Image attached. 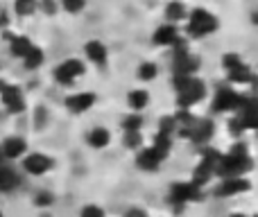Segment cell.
I'll return each instance as SVG.
<instances>
[{
    "mask_svg": "<svg viewBox=\"0 0 258 217\" xmlns=\"http://www.w3.org/2000/svg\"><path fill=\"white\" fill-rule=\"evenodd\" d=\"M220 27V21L215 14H211L209 9L204 7H195L188 12L186 18V34L192 36V39H204V36L213 34Z\"/></svg>",
    "mask_w": 258,
    "mask_h": 217,
    "instance_id": "6da1fadb",
    "label": "cell"
},
{
    "mask_svg": "<svg viewBox=\"0 0 258 217\" xmlns=\"http://www.w3.org/2000/svg\"><path fill=\"white\" fill-rule=\"evenodd\" d=\"M86 73V63L82 59H66L61 61L57 68H54V82L61 86H73L82 75Z\"/></svg>",
    "mask_w": 258,
    "mask_h": 217,
    "instance_id": "7a4b0ae2",
    "label": "cell"
},
{
    "mask_svg": "<svg viewBox=\"0 0 258 217\" xmlns=\"http://www.w3.org/2000/svg\"><path fill=\"white\" fill-rule=\"evenodd\" d=\"M54 168V159L48 154H41V152H34V154H25L23 156V170L32 177H43L50 170Z\"/></svg>",
    "mask_w": 258,
    "mask_h": 217,
    "instance_id": "3957f363",
    "label": "cell"
},
{
    "mask_svg": "<svg viewBox=\"0 0 258 217\" xmlns=\"http://www.w3.org/2000/svg\"><path fill=\"white\" fill-rule=\"evenodd\" d=\"M95 102H98V95L91 93V91H80V93H73L66 98V109L71 111V113L80 115V113H86V111H91L95 107Z\"/></svg>",
    "mask_w": 258,
    "mask_h": 217,
    "instance_id": "277c9868",
    "label": "cell"
},
{
    "mask_svg": "<svg viewBox=\"0 0 258 217\" xmlns=\"http://www.w3.org/2000/svg\"><path fill=\"white\" fill-rule=\"evenodd\" d=\"M179 41H181L179 39V30H177V25H172V23L159 25L154 30V34H152V43H154L156 48H174Z\"/></svg>",
    "mask_w": 258,
    "mask_h": 217,
    "instance_id": "5b68a950",
    "label": "cell"
},
{
    "mask_svg": "<svg viewBox=\"0 0 258 217\" xmlns=\"http://www.w3.org/2000/svg\"><path fill=\"white\" fill-rule=\"evenodd\" d=\"M163 159H165V154L161 150H156L154 145H152V147H143V150H138L136 165L141 170H145V172H154V170L161 168Z\"/></svg>",
    "mask_w": 258,
    "mask_h": 217,
    "instance_id": "8992f818",
    "label": "cell"
},
{
    "mask_svg": "<svg viewBox=\"0 0 258 217\" xmlns=\"http://www.w3.org/2000/svg\"><path fill=\"white\" fill-rule=\"evenodd\" d=\"M0 98H3L9 113H23L25 111V98H23V93L16 86H9L5 82H0Z\"/></svg>",
    "mask_w": 258,
    "mask_h": 217,
    "instance_id": "52a82bcc",
    "label": "cell"
},
{
    "mask_svg": "<svg viewBox=\"0 0 258 217\" xmlns=\"http://www.w3.org/2000/svg\"><path fill=\"white\" fill-rule=\"evenodd\" d=\"M0 152H3V159H7V161L23 159L27 152V142H25V138H21V136H9L3 140Z\"/></svg>",
    "mask_w": 258,
    "mask_h": 217,
    "instance_id": "ba28073f",
    "label": "cell"
},
{
    "mask_svg": "<svg viewBox=\"0 0 258 217\" xmlns=\"http://www.w3.org/2000/svg\"><path fill=\"white\" fill-rule=\"evenodd\" d=\"M84 57L89 59L91 63L102 68V66H107V61H109V48L100 39H93L84 45Z\"/></svg>",
    "mask_w": 258,
    "mask_h": 217,
    "instance_id": "9c48e42d",
    "label": "cell"
},
{
    "mask_svg": "<svg viewBox=\"0 0 258 217\" xmlns=\"http://www.w3.org/2000/svg\"><path fill=\"white\" fill-rule=\"evenodd\" d=\"M249 190V181L242 177H227L220 181L218 190L215 195L218 197H231V195H238V192H247Z\"/></svg>",
    "mask_w": 258,
    "mask_h": 217,
    "instance_id": "30bf717a",
    "label": "cell"
},
{
    "mask_svg": "<svg viewBox=\"0 0 258 217\" xmlns=\"http://www.w3.org/2000/svg\"><path fill=\"white\" fill-rule=\"evenodd\" d=\"M242 102H245V100H242L236 91L220 89L218 91V98H215V102H213V107L218 111H233V109H240Z\"/></svg>",
    "mask_w": 258,
    "mask_h": 217,
    "instance_id": "8fae6325",
    "label": "cell"
},
{
    "mask_svg": "<svg viewBox=\"0 0 258 217\" xmlns=\"http://www.w3.org/2000/svg\"><path fill=\"white\" fill-rule=\"evenodd\" d=\"M86 145L91 150H107L111 145V131L107 127H93L86 133Z\"/></svg>",
    "mask_w": 258,
    "mask_h": 217,
    "instance_id": "7c38bea8",
    "label": "cell"
},
{
    "mask_svg": "<svg viewBox=\"0 0 258 217\" xmlns=\"http://www.w3.org/2000/svg\"><path fill=\"white\" fill-rule=\"evenodd\" d=\"M150 104V93L145 89H134L127 93V107L132 113H141V111L147 109Z\"/></svg>",
    "mask_w": 258,
    "mask_h": 217,
    "instance_id": "4fadbf2b",
    "label": "cell"
},
{
    "mask_svg": "<svg viewBox=\"0 0 258 217\" xmlns=\"http://www.w3.org/2000/svg\"><path fill=\"white\" fill-rule=\"evenodd\" d=\"M186 18H188V7L181 0H170V3L165 5V23L177 25V23L186 21Z\"/></svg>",
    "mask_w": 258,
    "mask_h": 217,
    "instance_id": "5bb4252c",
    "label": "cell"
},
{
    "mask_svg": "<svg viewBox=\"0 0 258 217\" xmlns=\"http://www.w3.org/2000/svg\"><path fill=\"white\" fill-rule=\"evenodd\" d=\"M227 80L231 82V84H238V86H249L251 80H254V70H251L247 63H242L240 68H236V70L227 73Z\"/></svg>",
    "mask_w": 258,
    "mask_h": 217,
    "instance_id": "9a60e30c",
    "label": "cell"
},
{
    "mask_svg": "<svg viewBox=\"0 0 258 217\" xmlns=\"http://www.w3.org/2000/svg\"><path fill=\"white\" fill-rule=\"evenodd\" d=\"M136 77H138L141 82H154L156 77H159V66H156L154 61H143V63H138Z\"/></svg>",
    "mask_w": 258,
    "mask_h": 217,
    "instance_id": "2e32d148",
    "label": "cell"
},
{
    "mask_svg": "<svg viewBox=\"0 0 258 217\" xmlns=\"http://www.w3.org/2000/svg\"><path fill=\"white\" fill-rule=\"evenodd\" d=\"M141 127H143V115H141V113H132V111H129L125 118L120 120V129H122V133L141 131Z\"/></svg>",
    "mask_w": 258,
    "mask_h": 217,
    "instance_id": "e0dca14e",
    "label": "cell"
},
{
    "mask_svg": "<svg viewBox=\"0 0 258 217\" xmlns=\"http://www.w3.org/2000/svg\"><path fill=\"white\" fill-rule=\"evenodd\" d=\"M18 186V177L14 174V170H9L7 165L0 163V190H12Z\"/></svg>",
    "mask_w": 258,
    "mask_h": 217,
    "instance_id": "ac0fdd59",
    "label": "cell"
},
{
    "mask_svg": "<svg viewBox=\"0 0 258 217\" xmlns=\"http://www.w3.org/2000/svg\"><path fill=\"white\" fill-rule=\"evenodd\" d=\"M32 50V41L27 36H12V54L14 57H25Z\"/></svg>",
    "mask_w": 258,
    "mask_h": 217,
    "instance_id": "d6986e66",
    "label": "cell"
},
{
    "mask_svg": "<svg viewBox=\"0 0 258 217\" xmlns=\"http://www.w3.org/2000/svg\"><path fill=\"white\" fill-rule=\"evenodd\" d=\"M43 59H45L43 50L36 48V45H32V50L25 54V57H23V61H25V68H30V70H36V68L43 63Z\"/></svg>",
    "mask_w": 258,
    "mask_h": 217,
    "instance_id": "ffe728a7",
    "label": "cell"
},
{
    "mask_svg": "<svg viewBox=\"0 0 258 217\" xmlns=\"http://www.w3.org/2000/svg\"><path fill=\"white\" fill-rule=\"evenodd\" d=\"M122 142H125V147L127 150H132V152H138V150H143V133L141 131H129V133H122Z\"/></svg>",
    "mask_w": 258,
    "mask_h": 217,
    "instance_id": "44dd1931",
    "label": "cell"
},
{
    "mask_svg": "<svg viewBox=\"0 0 258 217\" xmlns=\"http://www.w3.org/2000/svg\"><path fill=\"white\" fill-rule=\"evenodd\" d=\"M39 7V0H16L14 3V9H16L18 16H32Z\"/></svg>",
    "mask_w": 258,
    "mask_h": 217,
    "instance_id": "7402d4cb",
    "label": "cell"
},
{
    "mask_svg": "<svg viewBox=\"0 0 258 217\" xmlns=\"http://www.w3.org/2000/svg\"><path fill=\"white\" fill-rule=\"evenodd\" d=\"M242 63H245V61H242V57H240L238 52H224V54H222V68H224L227 73H231V70H236V68H240Z\"/></svg>",
    "mask_w": 258,
    "mask_h": 217,
    "instance_id": "603a6c76",
    "label": "cell"
},
{
    "mask_svg": "<svg viewBox=\"0 0 258 217\" xmlns=\"http://www.w3.org/2000/svg\"><path fill=\"white\" fill-rule=\"evenodd\" d=\"M52 204H54V195L50 190H39L34 195V206H39V208H50Z\"/></svg>",
    "mask_w": 258,
    "mask_h": 217,
    "instance_id": "cb8c5ba5",
    "label": "cell"
},
{
    "mask_svg": "<svg viewBox=\"0 0 258 217\" xmlns=\"http://www.w3.org/2000/svg\"><path fill=\"white\" fill-rule=\"evenodd\" d=\"M59 7H61L66 14H80V12H84L86 0H61Z\"/></svg>",
    "mask_w": 258,
    "mask_h": 217,
    "instance_id": "d4e9b609",
    "label": "cell"
},
{
    "mask_svg": "<svg viewBox=\"0 0 258 217\" xmlns=\"http://www.w3.org/2000/svg\"><path fill=\"white\" fill-rule=\"evenodd\" d=\"M80 217H107V210L98 204H86L84 208L80 210Z\"/></svg>",
    "mask_w": 258,
    "mask_h": 217,
    "instance_id": "484cf974",
    "label": "cell"
},
{
    "mask_svg": "<svg viewBox=\"0 0 258 217\" xmlns=\"http://www.w3.org/2000/svg\"><path fill=\"white\" fill-rule=\"evenodd\" d=\"M36 9H41V12L48 14V16H54V14L59 12V5H57V0H39V7Z\"/></svg>",
    "mask_w": 258,
    "mask_h": 217,
    "instance_id": "4316f807",
    "label": "cell"
},
{
    "mask_svg": "<svg viewBox=\"0 0 258 217\" xmlns=\"http://www.w3.org/2000/svg\"><path fill=\"white\" fill-rule=\"evenodd\" d=\"M122 217H150V213L143 206H129L125 213H122Z\"/></svg>",
    "mask_w": 258,
    "mask_h": 217,
    "instance_id": "83f0119b",
    "label": "cell"
},
{
    "mask_svg": "<svg viewBox=\"0 0 258 217\" xmlns=\"http://www.w3.org/2000/svg\"><path fill=\"white\" fill-rule=\"evenodd\" d=\"M0 25H7V14L0 12Z\"/></svg>",
    "mask_w": 258,
    "mask_h": 217,
    "instance_id": "f1b7e54d",
    "label": "cell"
},
{
    "mask_svg": "<svg viewBox=\"0 0 258 217\" xmlns=\"http://www.w3.org/2000/svg\"><path fill=\"white\" fill-rule=\"evenodd\" d=\"M251 23L258 25V9H256V12H251Z\"/></svg>",
    "mask_w": 258,
    "mask_h": 217,
    "instance_id": "f546056e",
    "label": "cell"
},
{
    "mask_svg": "<svg viewBox=\"0 0 258 217\" xmlns=\"http://www.w3.org/2000/svg\"><path fill=\"white\" fill-rule=\"evenodd\" d=\"M227 217H247L245 213H231V215H227Z\"/></svg>",
    "mask_w": 258,
    "mask_h": 217,
    "instance_id": "4dcf8cb0",
    "label": "cell"
},
{
    "mask_svg": "<svg viewBox=\"0 0 258 217\" xmlns=\"http://www.w3.org/2000/svg\"><path fill=\"white\" fill-rule=\"evenodd\" d=\"M251 217H258V215H251Z\"/></svg>",
    "mask_w": 258,
    "mask_h": 217,
    "instance_id": "1f68e13d",
    "label": "cell"
},
{
    "mask_svg": "<svg viewBox=\"0 0 258 217\" xmlns=\"http://www.w3.org/2000/svg\"><path fill=\"white\" fill-rule=\"evenodd\" d=\"M0 217H3V215H0Z\"/></svg>",
    "mask_w": 258,
    "mask_h": 217,
    "instance_id": "d6a6232c",
    "label": "cell"
}]
</instances>
